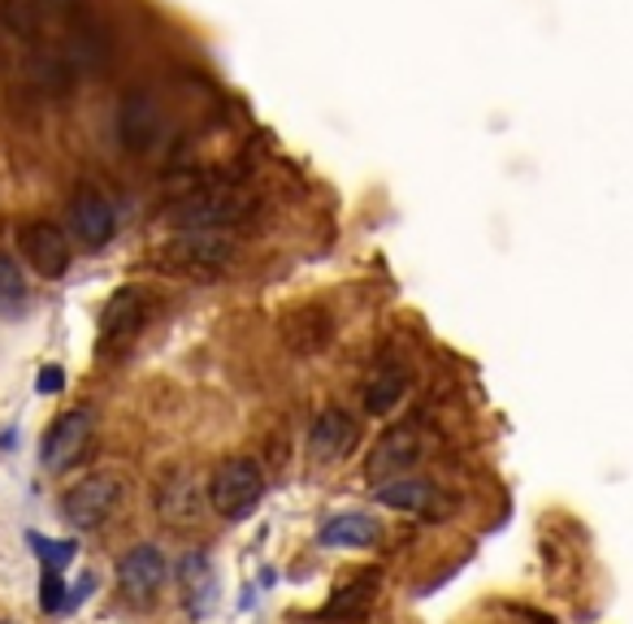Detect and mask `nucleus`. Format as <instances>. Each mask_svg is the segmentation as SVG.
Masks as SVG:
<instances>
[{"mask_svg":"<svg viewBox=\"0 0 633 624\" xmlns=\"http://www.w3.org/2000/svg\"><path fill=\"white\" fill-rule=\"evenodd\" d=\"M252 217V200L230 183H200L169 208V226L178 235H230Z\"/></svg>","mask_w":633,"mask_h":624,"instance_id":"1","label":"nucleus"},{"mask_svg":"<svg viewBox=\"0 0 633 624\" xmlns=\"http://www.w3.org/2000/svg\"><path fill=\"white\" fill-rule=\"evenodd\" d=\"M157 264L174 278L212 282L235 264V243L230 235H174L157 252Z\"/></svg>","mask_w":633,"mask_h":624,"instance_id":"2","label":"nucleus"},{"mask_svg":"<svg viewBox=\"0 0 633 624\" xmlns=\"http://www.w3.org/2000/svg\"><path fill=\"white\" fill-rule=\"evenodd\" d=\"M264 499V472L257 460L248 456H230L221 460L209 481V503L217 508L221 520H243L248 512H257V503Z\"/></svg>","mask_w":633,"mask_h":624,"instance_id":"3","label":"nucleus"},{"mask_svg":"<svg viewBox=\"0 0 633 624\" xmlns=\"http://www.w3.org/2000/svg\"><path fill=\"white\" fill-rule=\"evenodd\" d=\"M148 312H153V300H148L144 287H122V291H113V300H108L105 312H101V352H105V356L126 352V347L139 339Z\"/></svg>","mask_w":633,"mask_h":624,"instance_id":"4","label":"nucleus"},{"mask_svg":"<svg viewBox=\"0 0 633 624\" xmlns=\"http://www.w3.org/2000/svg\"><path fill=\"white\" fill-rule=\"evenodd\" d=\"M113 131H117V144L126 153H153L165 135V113H160L157 96L148 92H131L117 104V117H113Z\"/></svg>","mask_w":633,"mask_h":624,"instance_id":"5","label":"nucleus"},{"mask_svg":"<svg viewBox=\"0 0 633 624\" xmlns=\"http://www.w3.org/2000/svg\"><path fill=\"white\" fill-rule=\"evenodd\" d=\"M165 576H169V564H165V555H160L153 542L131 547L122 555V564H117V585H122V599L131 607H153Z\"/></svg>","mask_w":633,"mask_h":624,"instance_id":"6","label":"nucleus"},{"mask_svg":"<svg viewBox=\"0 0 633 624\" xmlns=\"http://www.w3.org/2000/svg\"><path fill=\"white\" fill-rule=\"evenodd\" d=\"M117 499H122V481L108 472H96V477H83L79 486H70L61 495V517L74 529H96L117 508Z\"/></svg>","mask_w":633,"mask_h":624,"instance_id":"7","label":"nucleus"},{"mask_svg":"<svg viewBox=\"0 0 633 624\" xmlns=\"http://www.w3.org/2000/svg\"><path fill=\"white\" fill-rule=\"evenodd\" d=\"M18 243H22V257L27 264L40 273V278H65L70 273V239L65 230L53 221H27L18 230Z\"/></svg>","mask_w":633,"mask_h":624,"instance_id":"8","label":"nucleus"},{"mask_svg":"<svg viewBox=\"0 0 633 624\" xmlns=\"http://www.w3.org/2000/svg\"><path fill=\"white\" fill-rule=\"evenodd\" d=\"M70 226H74L83 248H105L117 230V212L96 187H79L70 200Z\"/></svg>","mask_w":633,"mask_h":624,"instance_id":"9","label":"nucleus"},{"mask_svg":"<svg viewBox=\"0 0 633 624\" xmlns=\"http://www.w3.org/2000/svg\"><path fill=\"white\" fill-rule=\"evenodd\" d=\"M87 438H92V413H83V408H79V413L56 416L53 429L44 434V451H40L44 468H53V472L70 468L79 456H83Z\"/></svg>","mask_w":633,"mask_h":624,"instance_id":"10","label":"nucleus"},{"mask_svg":"<svg viewBox=\"0 0 633 624\" xmlns=\"http://www.w3.org/2000/svg\"><path fill=\"white\" fill-rule=\"evenodd\" d=\"M417 456H422V438H417V429H413V425H399V429L382 434V443L373 447L370 477L377 481V486H382V481H395V477H404L408 468L417 465Z\"/></svg>","mask_w":633,"mask_h":624,"instance_id":"11","label":"nucleus"},{"mask_svg":"<svg viewBox=\"0 0 633 624\" xmlns=\"http://www.w3.org/2000/svg\"><path fill=\"white\" fill-rule=\"evenodd\" d=\"M356 447V416L343 408H325L309 429V451L316 460H343Z\"/></svg>","mask_w":633,"mask_h":624,"instance_id":"12","label":"nucleus"},{"mask_svg":"<svg viewBox=\"0 0 633 624\" xmlns=\"http://www.w3.org/2000/svg\"><path fill=\"white\" fill-rule=\"evenodd\" d=\"M282 339L295 356H316L334 339V316H330V309H316V304L295 309L282 325Z\"/></svg>","mask_w":633,"mask_h":624,"instance_id":"13","label":"nucleus"},{"mask_svg":"<svg viewBox=\"0 0 633 624\" xmlns=\"http://www.w3.org/2000/svg\"><path fill=\"white\" fill-rule=\"evenodd\" d=\"M321 547H377V538H382V524L370 517V512H339V517H330L321 524Z\"/></svg>","mask_w":633,"mask_h":624,"instance_id":"14","label":"nucleus"},{"mask_svg":"<svg viewBox=\"0 0 633 624\" xmlns=\"http://www.w3.org/2000/svg\"><path fill=\"white\" fill-rule=\"evenodd\" d=\"M404 395H408V368L404 364H382L370 377V386H365V413L391 416Z\"/></svg>","mask_w":633,"mask_h":624,"instance_id":"15","label":"nucleus"},{"mask_svg":"<svg viewBox=\"0 0 633 624\" xmlns=\"http://www.w3.org/2000/svg\"><path fill=\"white\" fill-rule=\"evenodd\" d=\"M438 490L429 481H417V477H395V481H382L377 486V503L382 508H395V512H408V517H422L434 508Z\"/></svg>","mask_w":633,"mask_h":624,"instance_id":"16","label":"nucleus"},{"mask_svg":"<svg viewBox=\"0 0 633 624\" xmlns=\"http://www.w3.org/2000/svg\"><path fill=\"white\" fill-rule=\"evenodd\" d=\"M373 590H377V572H365V576L339 585L325 603V621H361V612L373 603Z\"/></svg>","mask_w":633,"mask_h":624,"instance_id":"17","label":"nucleus"},{"mask_svg":"<svg viewBox=\"0 0 633 624\" xmlns=\"http://www.w3.org/2000/svg\"><path fill=\"white\" fill-rule=\"evenodd\" d=\"M178 576H183V599H187V607L200 616V612L209 607V599H212L209 560H205L200 551H187V555H183V564H178Z\"/></svg>","mask_w":633,"mask_h":624,"instance_id":"18","label":"nucleus"},{"mask_svg":"<svg viewBox=\"0 0 633 624\" xmlns=\"http://www.w3.org/2000/svg\"><path fill=\"white\" fill-rule=\"evenodd\" d=\"M27 300H31V291H27L22 264H18L13 257H4V252H0V316L18 321V316L27 312Z\"/></svg>","mask_w":633,"mask_h":624,"instance_id":"19","label":"nucleus"},{"mask_svg":"<svg viewBox=\"0 0 633 624\" xmlns=\"http://www.w3.org/2000/svg\"><path fill=\"white\" fill-rule=\"evenodd\" d=\"M27 542H31V551H40V560H44L49 572H61L79 551L74 542H56V538H44V533H27Z\"/></svg>","mask_w":633,"mask_h":624,"instance_id":"20","label":"nucleus"},{"mask_svg":"<svg viewBox=\"0 0 633 624\" xmlns=\"http://www.w3.org/2000/svg\"><path fill=\"white\" fill-rule=\"evenodd\" d=\"M160 512L174 520H183L187 512H196V499H191V477H178L174 486H165L160 495Z\"/></svg>","mask_w":633,"mask_h":624,"instance_id":"21","label":"nucleus"},{"mask_svg":"<svg viewBox=\"0 0 633 624\" xmlns=\"http://www.w3.org/2000/svg\"><path fill=\"white\" fill-rule=\"evenodd\" d=\"M40 603H44V612H65V585L49 569H44V594H40Z\"/></svg>","mask_w":633,"mask_h":624,"instance_id":"22","label":"nucleus"},{"mask_svg":"<svg viewBox=\"0 0 633 624\" xmlns=\"http://www.w3.org/2000/svg\"><path fill=\"white\" fill-rule=\"evenodd\" d=\"M35 386H40V395H56V391L65 386V368H61V364H44Z\"/></svg>","mask_w":633,"mask_h":624,"instance_id":"23","label":"nucleus"},{"mask_svg":"<svg viewBox=\"0 0 633 624\" xmlns=\"http://www.w3.org/2000/svg\"><path fill=\"white\" fill-rule=\"evenodd\" d=\"M92 590H96V576H92V572H83V576H79V585H74V594L65 599V612H70V607H79V603H83Z\"/></svg>","mask_w":633,"mask_h":624,"instance_id":"24","label":"nucleus"},{"mask_svg":"<svg viewBox=\"0 0 633 624\" xmlns=\"http://www.w3.org/2000/svg\"><path fill=\"white\" fill-rule=\"evenodd\" d=\"M0 624H4V621H0Z\"/></svg>","mask_w":633,"mask_h":624,"instance_id":"25","label":"nucleus"}]
</instances>
